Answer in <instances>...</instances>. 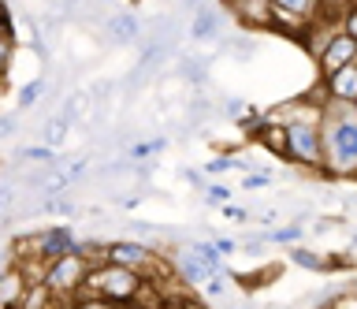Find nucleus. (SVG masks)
Instances as JSON below:
<instances>
[{
  "mask_svg": "<svg viewBox=\"0 0 357 309\" xmlns=\"http://www.w3.org/2000/svg\"><path fill=\"white\" fill-rule=\"evenodd\" d=\"M324 138V175L328 179H357V108L328 101L320 119Z\"/></svg>",
  "mask_w": 357,
  "mask_h": 309,
  "instance_id": "nucleus-1",
  "label": "nucleus"
},
{
  "mask_svg": "<svg viewBox=\"0 0 357 309\" xmlns=\"http://www.w3.org/2000/svg\"><path fill=\"white\" fill-rule=\"evenodd\" d=\"M142 287H145V276L123 269V264H112V261H97L93 269H89V280H86L82 294L105 298L112 306H134V298L142 294Z\"/></svg>",
  "mask_w": 357,
  "mask_h": 309,
  "instance_id": "nucleus-2",
  "label": "nucleus"
},
{
  "mask_svg": "<svg viewBox=\"0 0 357 309\" xmlns=\"http://www.w3.org/2000/svg\"><path fill=\"white\" fill-rule=\"evenodd\" d=\"M89 269H93V261H89L86 253H67V257H56V261L45 264L41 283L49 287L52 298L67 309L75 298H82L86 280H89Z\"/></svg>",
  "mask_w": 357,
  "mask_h": 309,
  "instance_id": "nucleus-3",
  "label": "nucleus"
},
{
  "mask_svg": "<svg viewBox=\"0 0 357 309\" xmlns=\"http://www.w3.org/2000/svg\"><path fill=\"white\" fill-rule=\"evenodd\" d=\"M328 19L331 15L324 0H272V30H283V34H309L317 23H328Z\"/></svg>",
  "mask_w": 357,
  "mask_h": 309,
  "instance_id": "nucleus-4",
  "label": "nucleus"
},
{
  "mask_svg": "<svg viewBox=\"0 0 357 309\" xmlns=\"http://www.w3.org/2000/svg\"><path fill=\"white\" fill-rule=\"evenodd\" d=\"M312 63H317L320 79H328V75L350 68V63H357V41L350 34H342L339 27L328 30V38H324V45L317 49V56H312Z\"/></svg>",
  "mask_w": 357,
  "mask_h": 309,
  "instance_id": "nucleus-5",
  "label": "nucleus"
},
{
  "mask_svg": "<svg viewBox=\"0 0 357 309\" xmlns=\"http://www.w3.org/2000/svg\"><path fill=\"white\" fill-rule=\"evenodd\" d=\"M190 41H197V45H205V41H220L223 38V23H227V12L216 8L208 0V4H201L197 12H190Z\"/></svg>",
  "mask_w": 357,
  "mask_h": 309,
  "instance_id": "nucleus-6",
  "label": "nucleus"
},
{
  "mask_svg": "<svg viewBox=\"0 0 357 309\" xmlns=\"http://www.w3.org/2000/svg\"><path fill=\"white\" fill-rule=\"evenodd\" d=\"M142 27L145 23L134 12H112V15H105V23H100V34H105L108 45H138Z\"/></svg>",
  "mask_w": 357,
  "mask_h": 309,
  "instance_id": "nucleus-7",
  "label": "nucleus"
},
{
  "mask_svg": "<svg viewBox=\"0 0 357 309\" xmlns=\"http://www.w3.org/2000/svg\"><path fill=\"white\" fill-rule=\"evenodd\" d=\"M223 8L245 30H272V0H223Z\"/></svg>",
  "mask_w": 357,
  "mask_h": 309,
  "instance_id": "nucleus-8",
  "label": "nucleus"
},
{
  "mask_svg": "<svg viewBox=\"0 0 357 309\" xmlns=\"http://www.w3.org/2000/svg\"><path fill=\"white\" fill-rule=\"evenodd\" d=\"M320 90L328 101H339V105H357V63H350V68L335 71L328 75V79H317Z\"/></svg>",
  "mask_w": 357,
  "mask_h": 309,
  "instance_id": "nucleus-9",
  "label": "nucleus"
},
{
  "mask_svg": "<svg viewBox=\"0 0 357 309\" xmlns=\"http://www.w3.org/2000/svg\"><path fill=\"white\" fill-rule=\"evenodd\" d=\"M175 71L183 82H190L194 90H205L208 86V56H201V52H178V56L172 60Z\"/></svg>",
  "mask_w": 357,
  "mask_h": 309,
  "instance_id": "nucleus-10",
  "label": "nucleus"
},
{
  "mask_svg": "<svg viewBox=\"0 0 357 309\" xmlns=\"http://www.w3.org/2000/svg\"><path fill=\"white\" fill-rule=\"evenodd\" d=\"M250 138H253V142H257V146H261V149H268V153H272V157L287 160V127L279 123V119H272L268 112H264L261 127H257Z\"/></svg>",
  "mask_w": 357,
  "mask_h": 309,
  "instance_id": "nucleus-11",
  "label": "nucleus"
},
{
  "mask_svg": "<svg viewBox=\"0 0 357 309\" xmlns=\"http://www.w3.org/2000/svg\"><path fill=\"white\" fill-rule=\"evenodd\" d=\"M172 276H178V280H183V287H205L208 269L190 257V250H175V253H172Z\"/></svg>",
  "mask_w": 357,
  "mask_h": 309,
  "instance_id": "nucleus-12",
  "label": "nucleus"
},
{
  "mask_svg": "<svg viewBox=\"0 0 357 309\" xmlns=\"http://www.w3.org/2000/svg\"><path fill=\"white\" fill-rule=\"evenodd\" d=\"M183 250H190V257H194L197 264H205L208 276L227 272V269H223V257H220V250H216V242H212V239H190Z\"/></svg>",
  "mask_w": 357,
  "mask_h": 309,
  "instance_id": "nucleus-13",
  "label": "nucleus"
},
{
  "mask_svg": "<svg viewBox=\"0 0 357 309\" xmlns=\"http://www.w3.org/2000/svg\"><path fill=\"white\" fill-rule=\"evenodd\" d=\"M287 261L294 269H305V272H328V257L309 246H287Z\"/></svg>",
  "mask_w": 357,
  "mask_h": 309,
  "instance_id": "nucleus-14",
  "label": "nucleus"
},
{
  "mask_svg": "<svg viewBox=\"0 0 357 309\" xmlns=\"http://www.w3.org/2000/svg\"><path fill=\"white\" fill-rule=\"evenodd\" d=\"M45 93H49V82H45V75H41V79H30L26 86H19L15 108H19V112H30V108H38V105L45 101Z\"/></svg>",
  "mask_w": 357,
  "mask_h": 309,
  "instance_id": "nucleus-15",
  "label": "nucleus"
},
{
  "mask_svg": "<svg viewBox=\"0 0 357 309\" xmlns=\"http://www.w3.org/2000/svg\"><path fill=\"white\" fill-rule=\"evenodd\" d=\"M15 49H19V38H15V30H11V19H0V82H4V75L11 71Z\"/></svg>",
  "mask_w": 357,
  "mask_h": 309,
  "instance_id": "nucleus-16",
  "label": "nucleus"
},
{
  "mask_svg": "<svg viewBox=\"0 0 357 309\" xmlns=\"http://www.w3.org/2000/svg\"><path fill=\"white\" fill-rule=\"evenodd\" d=\"M67 130H71V123H67V119H63L60 112L45 116V127H41V146L60 149V146H63V138H67Z\"/></svg>",
  "mask_w": 357,
  "mask_h": 309,
  "instance_id": "nucleus-17",
  "label": "nucleus"
},
{
  "mask_svg": "<svg viewBox=\"0 0 357 309\" xmlns=\"http://www.w3.org/2000/svg\"><path fill=\"white\" fill-rule=\"evenodd\" d=\"M186 112H190V123H194V127H201V123H205V119H212V116H216V101H212V97H205V93H194V97H190V108H186Z\"/></svg>",
  "mask_w": 357,
  "mask_h": 309,
  "instance_id": "nucleus-18",
  "label": "nucleus"
},
{
  "mask_svg": "<svg viewBox=\"0 0 357 309\" xmlns=\"http://www.w3.org/2000/svg\"><path fill=\"white\" fill-rule=\"evenodd\" d=\"M250 112V105H245V97H234V93H223L216 101V116L231 119V123H238V119Z\"/></svg>",
  "mask_w": 357,
  "mask_h": 309,
  "instance_id": "nucleus-19",
  "label": "nucleus"
},
{
  "mask_svg": "<svg viewBox=\"0 0 357 309\" xmlns=\"http://www.w3.org/2000/svg\"><path fill=\"white\" fill-rule=\"evenodd\" d=\"M86 105H89V97L86 93H67L63 101H60V108H56V112H60L67 123H78V119H82V112H86Z\"/></svg>",
  "mask_w": 357,
  "mask_h": 309,
  "instance_id": "nucleus-20",
  "label": "nucleus"
},
{
  "mask_svg": "<svg viewBox=\"0 0 357 309\" xmlns=\"http://www.w3.org/2000/svg\"><path fill=\"white\" fill-rule=\"evenodd\" d=\"M268 246H301V224L272 227L268 231Z\"/></svg>",
  "mask_w": 357,
  "mask_h": 309,
  "instance_id": "nucleus-21",
  "label": "nucleus"
},
{
  "mask_svg": "<svg viewBox=\"0 0 357 309\" xmlns=\"http://www.w3.org/2000/svg\"><path fill=\"white\" fill-rule=\"evenodd\" d=\"M167 149V138H153V142H138V146L127 149L130 160H142V157H160V153Z\"/></svg>",
  "mask_w": 357,
  "mask_h": 309,
  "instance_id": "nucleus-22",
  "label": "nucleus"
},
{
  "mask_svg": "<svg viewBox=\"0 0 357 309\" xmlns=\"http://www.w3.org/2000/svg\"><path fill=\"white\" fill-rule=\"evenodd\" d=\"M220 41H223V38H220ZM223 49H227L234 60H253V56H257V41H250V38H234V41H223Z\"/></svg>",
  "mask_w": 357,
  "mask_h": 309,
  "instance_id": "nucleus-23",
  "label": "nucleus"
},
{
  "mask_svg": "<svg viewBox=\"0 0 357 309\" xmlns=\"http://www.w3.org/2000/svg\"><path fill=\"white\" fill-rule=\"evenodd\" d=\"M231 186L227 183H208L205 186V202H208V209H220V205H227L231 202Z\"/></svg>",
  "mask_w": 357,
  "mask_h": 309,
  "instance_id": "nucleus-24",
  "label": "nucleus"
},
{
  "mask_svg": "<svg viewBox=\"0 0 357 309\" xmlns=\"http://www.w3.org/2000/svg\"><path fill=\"white\" fill-rule=\"evenodd\" d=\"M227 283H231V276H227V272H220V276H208L201 291H205V298H212V302H216V298L227 294Z\"/></svg>",
  "mask_w": 357,
  "mask_h": 309,
  "instance_id": "nucleus-25",
  "label": "nucleus"
},
{
  "mask_svg": "<svg viewBox=\"0 0 357 309\" xmlns=\"http://www.w3.org/2000/svg\"><path fill=\"white\" fill-rule=\"evenodd\" d=\"M339 30L357 41V0H350V4H346L342 12H339Z\"/></svg>",
  "mask_w": 357,
  "mask_h": 309,
  "instance_id": "nucleus-26",
  "label": "nucleus"
},
{
  "mask_svg": "<svg viewBox=\"0 0 357 309\" xmlns=\"http://www.w3.org/2000/svg\"><path fill=\"white\" fill-rule=\"evenodd\" d=\"M220 213L223 216H227L231 220V224H250V220H253V209H245V205H234V202H227V205H220Z\"/></svg>",
  "mask_w": 357,
  "mask_h": 309,
  "instance_id": "nucleus-27",
  "label": "nucleus"
},
{
  "mask_svg": "<svg viewBox=\"0 0 357 309\" xmlns=\"http://www.w3.org/2000/svg\"><path fill=\"white\" fill-rule=\"evenodd\" d=\"M275 183V175L272 172H245V179H242V190H261V186H272Z\"/></svg>",
  "mask_w": 357,
  "mask_h": 309,
  "instance_id": "nucleus-28",
  "label": "nucleus"
},
{
  "mask_svg": "<svg viewBox=\"0 0 357 309\" xmlns=\"http://www.w3.org/2000/svg\"><path fill=\"white\" fill-rule=\"evenodd\" d=\"M212 242H216L220 257H234L242 246H238V235H212Z\"/></svg>",
  "mask_w": 357,
  "mask_h": 309,
  "instance_id": "nucleus-29",
  "label": "nucleus"
},
{
  "mask_svg": "<svg viewBox=\"0 0 357 309\" xmlns=\"http://www.w3.org/2000/svg\"><path fill=\"white\" fill-rule=\"evenodd\" d=\"M67 309H119V306H112L105 302V298H93V294H82V298H75Z\"/></svg>",
  "mask_w": 357,
  "mask_h": 309,
  "instance_id": "nucleus-30",
  "label": "nucleus"
},
{
  "mask_svg": "<svg viewBox=\"0 0 357 309\" xmlns=\"http://www.w3.org/2000/svg\"><path fill=\"white\" fill-rule=\"evenodd\" d=\"M19 130V112H4L0 116V142H8Z\"/></svg>",
  "mask_w": 357,
  "mask_h": 309,
  "instance_id": "nucleus-31",
  "label": "nucleus"
},
{
  "mask_svg": "<svg viewBox=\"0 0 357 309\" xmlns=\"http://www.w3.org/2000/svg\"><path fill=\"white\" fill-rule=\"evenodd\" d=\"M331 309H357V287H350V291H342V294L331 302Z\"/></svg>",
  "mask_w": 357,
  "mask_h": 309,
  "instance_id": "nucleus-32",
  "label": "nucleus"
},
{
  "mask_svg": "<svg viewBox=\"0 0 357 309\" xmlns=\"http://www.w3.org/2000/svg\"><path fill=\"white\" fill-rule=\"evenodd\" d=\"M178 175H183L186 183H194V186H208V183H205V172H197V168H183Z\"/></svg>",
  "mask_w": 357,
  "mask_h": 309,
  "instance_id": "nucleus-33",
  "label": "nucleus"
},
{
  "mask_svg": "<svg viewBox=\"0 0 357 309\" xmlns=\"http://www.w3.org/2000/svg\"><path fill=\"white\" fill-rule=\"evenodd\" d=\"M156 309H194V302H178V294H175V298H164Z\"/></svg>",
  "mask_w": 357,
  "mask_h": 309,
  "instance_id": "nucleus-34",
  "label": "nucleus"
},
{
  "mask_svg": "<svg viewBox=\"0 0 357 309\" xmlns=\"http://www.w3.org/2000/svg\"><path fill=\"white\" fill-rule=\"evenodd\" d=\"M324 4H328V15L335 19V23H339V12H342L346 4H350V0H324Z\"/></svg>",
  "mask_w": 357,
  "mask_h": 309,
  "instance_id": "nucleus-35",
  "label": "nucleus"
},
{
  "mask_svg": "<svg viewBox=\"0 0 357 309\" xmlns=\"http://www.w3.org/2000/svg\"><path fill=\"white\" fill-rule=\"evenodd\" d=\"M201 4H208V0H178V8H186V12H197Z\"/></svg>",
  "mask_w": 357,
  "mask_h": 309,
  "instance_id": "nucleus-36",
  "label": "nucleus"
},
{
  "mask_svg": "<svg viewBox=\"0 0 357 309\" xmlns=\"http://www.w3.org/2000/svg\"><path fill=\"white\" fill-rule=\"evenodd\" d=\"M63 4H67V8H78V4H82V0H63Z\"/></svg>",
  "mask_w": 357,
  "mask_h": 309,
  "instance_id": "nucleus-37",
  "label": "nucleus"
},
{
  "mask_svg": "<svg viewBox=\"0 0 357 309\" xmlns=\"http://www.w3.org/2000/svg\"><path fill=\"white\" fill-rule=\"evenodd\" d=\"M350 250L357 253V235H350Z\"/></svg>",
  "mask_w": 357,
  "mask_h": 309,
  "instance_id": "nucleus-38",
  "label": "nucleus"
},
{
  "mask_svg": "<svg viewBox=\"0 0 357 309\" xmlns=\"http://www.w3.org/2000/svg\"><path fill=\"white\" fill-rule=\"evenodd\" d=\"M0 19H8V12H4V4H0Z\"/></svg>",
  "mask_w": 357,
  "mask_h": 309,
  "instance_id": "nucleus-39",
  "label": "nucleus"
},
{
  "mask_svg": "<svg viewBox=\"0 0 357 309\" xmlns=\"http://www.w3.org/2000/svg\"><path fill=\"white\" fill-rule=\"evenodd\" d=\"M317 309H331V302H328V306H317Z\"/></svg>",
  "mask_w": 357,
  "mask_h": 309,
  "instance_id": "nucleus-40",
  "label": "nucleus"
},
{
  "mask_svg": "<svg viewBox=\"0 0 357 309\" xmlns=\"http://www.w3.org/2000/svg\"><path fill=\"white\" fill-rule=\"evenodd\" d=\"M238 309H250V306H238Z\"/></svg>",
  "mask_w": 357,
  "mask_h": 309,
  "instance_id": "nucleus-41",
  "label": "nucleus"
},
{
  "mask_svg": "<svg viewBox=\"0 0 357 309\" xmlns=\"http://www.w3.org/2000/svg\"><path fill=\"white\" fill-rule=\"evenodd\" d=\"M4 309H15V306H4Z\"/></svg>",
  "mask_w": 357,
  "mask_h": 309,
  "instance_id": "nucleus-42",
  "label": "nucleus"
},
{
  "mask_svg": "<svg viewBox=\"0 0 357 309\" xmlns=\"http://www.w3.org/2000/svg\"><path fill=\"white\" fill-rule=\"evenodd\" d=\"M354 108H357V105H354Z\"/></svg>",
  "mask_w": 357,
  "mask_h": 309,
  "instance_id": "nucleus-43",
  "label": "nucleus"
}]
</instances>
